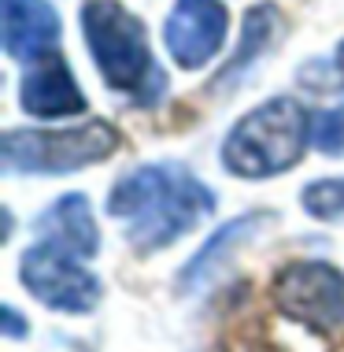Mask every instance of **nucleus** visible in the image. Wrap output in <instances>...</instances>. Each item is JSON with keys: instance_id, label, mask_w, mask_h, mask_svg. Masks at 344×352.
<instances>
[{"instance_id": "obj_1", "label": "nucleus", "mask_w": 344, "mask_h": 352, "mask_svg": "<svg viewBox=\"0 0 344 352\" xmlns=\"http://www.w3.org/2000/svg\"><path fill=\"white\" fill-rule=\"evenodd\" d=\"M108 212L126 226L133 252H163L200 219L215 212V193L181 164H145L119 178L108 193Z\"/></svg>"}, {"instance_id": "obj_2", "label": "nucleus", "mask_w": 344, "mask_h": 352, "mask_svg": "<svg viewBox=\"0 0 344 352\" xmlns=\"http://www.w3.org/2000/svg\"><path fill=\"white\" fill-rule=\"evenodd\" d=\"M82 34L108 89L126 93L137 104L159 100V93L167 89V78L148 49L145 23L137 15L126 12L119 0H85Z\"/></svg>"}, {"instance_id": "obj_3", "label": "nucleus", "mask_w": 344, "mask_h": 352, "mask_svg": "<svg viewBox=\"0 0 344 352\" xmlns=\"http://www.w3.org/2000/svg\"><path fill=\"white\" fill-rule=\"evenodd\" d=\"M311 116L296 97H274L252 108L222 141V167L237 178L260 182L300 164L311 141Z\"/></svg>"}, {"instance_id": "obj_4", "label": "nucleus", "mask_w": 344, "mask_h": 352, "mask_svg": "<svg viewBox=\"0 0 344 352\" xmlns=\"http://www.w3.org/2000/svg\"><path fill=\"white\" fill-rule=\"evenodd\" d=\"M119 148L111 122L93 119L71 130H8L4 134V170L15 175H67L89 164H100Z\"/></svg>"}, {"instance_id": "obj_5", "label": "nucleus", "mask_w": 344, "mask_h": 352, "mask_svg": "<svg viewBox=\"0 0 344 352\" xmlns=\"http://www.w3.org/2000/svg\"><path fill=\"white\" fill-rule=\"evenodd\" d=\"M271 300L285 319L326 334L344 322V274L326 260H296L274 274Z\"/></svg>"}, {"instance_id": "obj_6", "label": "nucleus", "mask_w": 344, "mask_h": 352, "mask_svg": "<svg viewBox=\"0 0 344 352\" xmlns=\"http://www.w3.org/2000/svg\"><path fill=\"white\" fill-rule=\"evenodd\" d=\"M19 282L34 300L63 316H89L100 304V278L82 267L78 256L37 241L19 260Z\"/></svg>"}, {"instance_id": "obj_7", "label": "nucleus", "mask_w": 344, "mask_h": 352, "mask_svg": "<svg viewBox=\"0 0 344 352\" xmlns=\"http://www.w3.org/2000/svg\"><path fill=\"white\" fill-rule=\"evenodd\" d=\"M229 15L218 0H174L167 23H163V45L170 60L185 71H196L215 60V52L226 41Z\"/></svg>"}, {"instance_id": "obj_8", "label": "nucleus", "mask_w": 344, "mask_h": 352, "mask_svg": "<svg viewBox=\"0 0 344 352\" xmlns=\"http://www.w3.org/2000/svg\"><path fill=\"white\" fill-rule=\"evenodd\" d=\"M0 37L4 52L19 63H34L56 52L60 41V15L49 0H0Z\"/></svg>"}, {"instance_id": "obj_9", "label": "nucleus", "mask_w": 344, "mask_h": 352, "mask_svg": "<svg viewBox=\"0 0 344 352\" xmlns=\"http://www.w3.org/2000/svg\"><path fill=\"white\" fill-rule=\"evenodd\" d=\"M19 104H23V111H30L37 119H63V116L85 111V97L60 52H49L30 63V71L23 74Z\"/></svg>"}, {"instance_id": "obj_10", "label": "nucleus", "mask_w": 344, "mask_h": 352, "mask_svg": "<svg viewBox=\"0 0 344 352\" xmlns=\"http://www.w3.org/2000/svg\"><path fill=\"white\" fill-rule=\"evenodd\" d=\"M271 223V215L263 212H244L237 219H229L226 226H218V230L207 237L200 249L189 256V263L178 271V289L181 293H200L207 289L218 274H222V267L229 263V256H233L241 245H248L255 234L263 230V226Z\"/></svg>"}, {"instance_id": "obj_11", "label": "nucleus", "mask_w": 344, "mask_h": 352, "mask_svg": "<svg viewBox=\"0 0 344 352\" xmlns=\"http://www.w3.org/2000/svg\"><path fill=\"white\" fill-rule=\"evenodd\" d=\"M34 234L45 245H56V249L78 256V260H93L100 252V226L93 219L89 197L82 193H67L60 201H52L34 219Z\"/></svg>"}, {"instance_id": "obj_12", "label": "nucleus", "mask_w": 344, "mask_h": 352, "mask_svg": "<svg viewBox=\"0 0 344 352\" xmlns=\"http://www.w3.org/2000/svg\"><path fill=\"white\" fill-rule=\"evenodd\" d=\"M278 34V12H274L271 4H260V8H252V12L244 15V34H241V49L233 52V60L226 63V71L218 74V82L215 85H222L229 78H237L248 63L260 56L266 45H271V37Z\"/></svg>"}, {"instance_id": "obj_13", "label": "nucleus", "mask_w": 344, "mask_h": 352, "mask_svg": "<svg viewBox=\"0 0 344 352\" xmlns=\"http://www.w3.org/2000/svg\"><path fill=\"white\" fill-rule=\"evenodd\" d=\"M300 204L311 219L337 223L344 219V178H314L311 186H303Z\"/></svg>"}, {"instance_id": "obj_14", "label": "nucleus", "mask_w": 344, "mask_h": 352, "mask_svg": "<svg viewBox=\"0 0 344 352\" xmlns=\"http://www.w3.org/2000/svg\"><path fill=\"white\" fill-rule=\"evenodd\" d=\"M311 141L319 145V152H326V156H341L344 152V108L322 111L311 126Z\"/></svg>"}, {"instance_id": "obj_15", "label": "nucleus", "mask_w": 344, "mask_h": 352, "mask_svg": "<svg viewBox=\"0 0 344 352\" xmlns=\"http://www.w3.org/2000/svg\"><path fill=\"white\" fill-rule=\"evenodd\" d=\"M26 330H30V322L19 316L12 304H4V334L12 338V341H19V338H26Z\"/></svg>"}, {"instance_id": "obj_16", "label": "nucleus", "mask_w": 344, "mask_h": 352, "mask_svg": "<svg viewBox=\"0 0 344 352\" xmlns=\"http://www.w3.org/2000/svg\"><path fill=\"white\" fill-rule=\"evenodd\" d=\"M333 67H337V74H341V82H344V41L337 45V63H333Z\"/></svg>"}, {"instance_id": "obj_17", "label": "nucleus", "mask_w": 344, "mask_h": 352, "mask_svg": "<svg viewBox=\"0 0 344 352\" xmlns=\"http://www.w3.org/2000/svg\"><path fill=\"white\" fill-rule=\"evenodd\" d=\"M237 352H271V349H263V345H241Z\"/></svg>"}]
</instances>
